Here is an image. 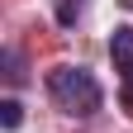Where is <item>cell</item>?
<instances>
[{"label": "cell", "instance_id": "obj_1", "mask_svg": "<svg viewBox=\"0 0 133 133\" xmlns=\"http://www.w3.org/2000/svg\"><path fill=\"white\" fill-rule=\"evenodd\" d=\"M48 95H52V105L62 114H71V119H90V114H100V105H105V90H100L95 71L71 66V62H62V66L48 71Z\"/></svg>", "mask_w": 133, "mask_h": 133}, {"label": "cell", "instance_id": "obj_3", "mask_svg": "<svg viewBox=\"0 0 133 133\" xmlns=\"http://www.w3.org/2000/svg\"><path fill=\"white\" fill-rule=\"evenodd\" d=\"M24 124V105H19V100H14V95H5V100H0V128H19Z\"/></svg>", "mask_w": 133, "mask_h": 133}, {"label": "cell", "instance_id": "obj_5", "mask_svg": "<svg viewBox=\"0 0 133 133\" xmlns=\"http://www.w3.org/2000/svg\"><path fill=\"white\" fill-rule=\"evenodd\" d=\"M5 76H10V81L24 76V71H19V52H14V48H5Z\"/></svg>", "mask_w": 133, "mask_h": 133}, {"label": "cell", "instance_id": "obj_4", "mask_svg": "<svg viewBox=\"0 0 133 133\" xmlns=\"http://www.w3.org/2000/svg\"><path fill=\"white\" fill-rule=\"evenodd\" d=\"M81 14H86V0H57V24L62 29H71Z\"/></svg>", "mask_w": 133, "mask_h": 133}, {"label": "cell", "instance_id": "obj_2", "mask_svg": "<svg viewBox=\"0 0 133 133\" xmlns=\"http://www.w3.org/2000/svg\"><path fill=\"white\" fill-rule=\"evenodd\" d=\"M109 57H114V71L124 76V105L133 109V24H119L109 33Z\"/></svg>", "mask_w": 133, "mask_h": 133}]
</instances>
